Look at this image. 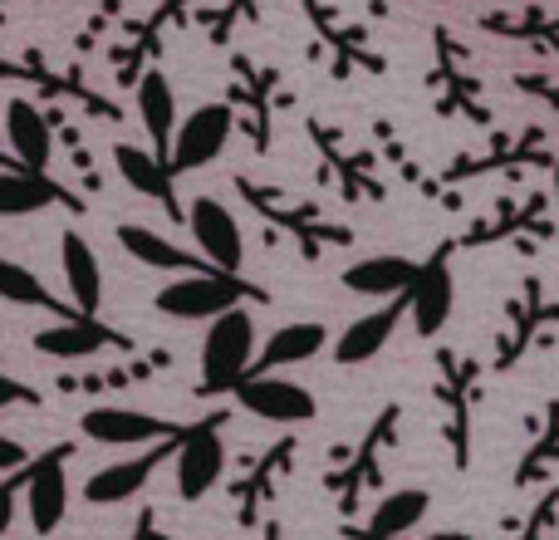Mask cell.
Here are the masks:
<instances>
[{
    "instance_id": "cell-1",
    "label": "cell",
    "mask_w": 559,
    "mask_h": 540,
    "mask_svg": "<svg viewBox=\"0 0 559 540\" xmlns=\"http://www.w3.org/2000/svg\"><path fill=\"white\" fill-rule=\"evenodd\" d=\"M0 79H5V84H35V94L49 98V104H74V108H84L88 118L118 124L114 98H104L94 84H84L79 69H59L55 59H49V49H39V45H25L20 55L0 59Z\"/></svg>"
},
{
    "instance_id": "cell-2",
    "label": "cell",
    "mask_w": 559,
    "mask_h": 540,
    "mask_svg": "<svg viewBox=\"0 0 559 540\" xmlns=\"http://www.w3.org/2000/svg\"><path fill=\"white\" fill-rule=\"evenodd\" d=\"M255 359V319L246 305H231L226 315L206 319V339H202V398H222L251 374Z\"/></svg>"
},
{
    "instance_id": "cell-3",
    "label": "cell",
    "mask_w": 559,
    "mask_h": 540,
    "mask_svg": "<svg viewBox=\"0 0 559 540\" xmlns=\"http://www.w3.org/2000/svg\"><path fill=\"white\" fill-rule=\"evenodd\" d=\"M246 300H261V290L251 280L231 275V270H187V275L167 280L153 295L157 315L182 319V325H197V319H216L231 305H246Z\"/></svg>"
},
{
    "instance_id": "cell-4",
    "label": "cell",
    "mask_w": 559,
    "mask_h": 540,
    "mask_svg": "<svg viewBox=\"0 0 559 540\" xmlns=\"http://www.w3.org/2000/svg\"><path fill=\"white\" fill-rule=\"evenodd\" d=\"M226 413H206L197 423H187L182 443L173 453V477H177V496L182 502H202L222 486L226 477Z\"/></svg>"
},
{
    "instance_id": "cell-5",
    "label": "cell",
    "mask_w": 559,
    "mask_h": 540,
    "mask_svg": "<svg viewBox=\"0 0 559 540\" xmlns=\"http://www.w3.org/2000/svg\"><path fill=\"white\" fill-rule=\"evenodd\" d=\"M69 457L74 443H55L25 462V521L35 536H55L69 516Z\"/></svg>"
},
{
    "instance_id": "cell-6",
    "label": "cell",
    "mask_w": 559,
    "mask_h": 540,
    "mask_svg": "<svg viewBox=\"0 0 559 540\" xmlns=\"http://www.w3.org/2000/svg\"><path fill=\"white\" fill-rule=\"evenodd\" d=\"M231 128H236V108L231 104H202V108H192L187 118H177L173 148H167V167H173V177H187V173L212 167L216 157L226 153V143H231Z\"/></svg>"
},
{
    "instance_id": "cell-7",
    "label": "cell",
    "mask_w": 559,
    "mask_h": 540,
    "mask_svg": "<svg viewBox=\"0 0 559 540\" xmlns=\"http://www.w3.org/2000/svg\"><path fill=\"white\" fill-rule=\"evenodd\" d=\"M108 349H133V339L123 329L104 325L98 315H69L35 329V354L55 359V364H88V359L108 354Z\"/></svg>"
},
{
    "instance_id": "cell-8",
    "label": "cell",
    "mask_w": 559,
    "mask_h": 540,
    "mask_svg": "<svg viewBox=\"0 0 559 540\" xmlns=\"http://www.w3.org/2000/svg\"><path fill=\"white\" fill-rule=\"evenodd\" d=\"M182 427L187 423H173V418H157V413L123 408V403L84 408V418H79V433L104 447H147V443H163V437H177Z\"/></svg>"
},
{
    "instance_id": "cell-9",
    "label": "cell",
    "mask_w": 559,
    "mask_h": 540,
    "mask_svg": "<svg viewBox=\"0 0 559 540\" xmlns=\"http://www.w3.org/2000/svg\"><path fill=\"white\" fill-rule=\"evenodd\" d=\"M187 232L197 242V256L216 270H231L241 275L246 266V236H241V222L231 216V207L216 202V197H197L187 207Z\"/></svg>"
},
{
    "instance_id": "cell-10",
    "label": "cell",
    "mask_w": 559,
    "mask_h": 540,
    "mask_svg": "<svg viewBox=\"0 0 559 540\" xmlns=\"http://www.w3.org/2000/svg\"><path fill=\"white\" fill-rule=\"evenodd\" d=\"M182 433H187V427H182ZM182 433H177V437H163V443H147L143 453L128 457V462H108V467H98V472L84 482V502H88V506H123V502H133V496L143 492L147 482H153L157 467H163L167 457L177 453Z\"/></svg>"
},
{
    "instance_id": "cell-11",
    "label": "cell",
    "mask_w": 559,
    "mask_h": 540,
    "mask_svg": "<svg viewBox=\"0 0 559 540\" xmlns=\"http://www.w3.org/2000/svg\"><path fill=\"white\" fill-rule=\"evenodd\" d=\"M231 398L246 408L251 418H265V423H309V418L319 413L314 394H309L305 384H295V378L285 374H246L241 384L231 388Z\"/></svg>"
},
{
    "instance_id": "cell-12",
    "label": "cell",
    "mask_w": 559,
    "mask_h": 540,
    "mask_svg": "<svg viewBox=\"0 0 559 540\" xmlns=\"http://www.w3.org/2000/svg\"><path fill=\"white\" fill-rule=\"evenodd\" d=\"M49 207H69V212H84V197L74 187L55 183L49 173H25V167H0V216L15 222V216H39Z\"/></svg>"
},
{
    "instance_id": "cell-13",
    "label": "cell",
    "mask_w": 559,
    "mask_h": 540,
    "mask_svg": "<svg viewBox=\"0 0 559 540\" xmlns=\"http://www.w3.org/2000/svg\"><path fill=\"white\" fill-rule=\"evenodd\" d=\"M55 118L59 114H45L35 98L5 104V153L25 173H49V163H55Z\"/></svg>"
},
{
    "instance_id": "cell-14",
    "label": "cell",
    "mask_w": 559,
    "mask_h": 540,
    "mask_svg": "<svg viewBox=\"0 0 559 540\" xmlns=\"http://www.w3.org/2000/svg\"><path fill=\"white\" fill-rule=\"evenodd\" d=\"M452 300H456V285H452V261H447V246L432 256V261L417 266V280L407 285V315H413V329L423 339H437L452 319Z\"/></svg>"
},
{
    "instance_id": "cell-15",
    "label": "cell",
    "mask_w": 559,
    "mask_h": 540,
    "mask_svg": "<svg viewBox=\"0 0 559 540\" xmlns=\"http://www.w3.org/2000/svg\"><path fill=\"white\" fill-rule=\"evenodd\" d=\"M114 173L123 177L128 187H133L138 197H147V202H157L167 216H182V202H177V177L173 167H167V157H157L153 148H138V143H114Z\"/></svg>"
},
{
    "instance_id": "cell-16",
    "label": "cell",
    "mask_w": 559,
    "mask_h": 540,
    "mask_svg": "<svg viewBox=\"0 0 559 540\" xmlns=\"http://www.w3.org/2000/svg\"><path fill=\"white\" fill-rule=\"evenodd\" d=\"M59 270H64L69 305L84 309V315H98V305H104V266H98V251L88 246V236L74 232V226L59 232Z\"/></svg>"
},
{
    "instance_id": "cell-17",
    "label": "cell",
    "mask_w": 559,
    "mask_h": 540,
    "mask_svg": "<svg viewBox=\"0 0 559 540\" xmlns=\"http://www.w3.org/2000/svg\"><path fill=\"white\" fill-rule=\"evenodd\" d=\"M403 315H407V295H393L383 309H368L364 319H348V329L334 339V364L354 368V364L378 359L388 349V339H393V329H397Z\"/></svg>"
},
{
    "instance_id": "cell-18",
    "label": "cell",
    "mask_w": 559,
    "mask_h": 540,
    "mask_svg": "<svg viewBox=\"0 0 559 540\" xmlns=\"http://www.w3.org/2000/svg\"><path fill=\"white\" fill-rule=\"evenodd\" d=\"M324 344H329V329L319 325V319H289V325H280L275 334L255 349L251 374H280V368L309 364V359L324 354Z\"/></svg>"
},
{
    "instance_id": "cell-19",
    "label": "cell",
    "mask_w": 559,
    "mask_h": 540,
    "mask_svg": "<svg viewBox=\"0 0 559 540\" xmlns=\"http://www.w3.org/2000/svg\"><path fill=\"white\" fill-rule=\"evenodd\" d=\"M133 108H138V124L143 133L153 138V153L167 157L173 148V133H177V94H173V79L163 69H143L133 84Z\"/></svg>"
},
{
    "instance_id": "cell-20",
    "label": "cell",
    "mask_w": 559,
    "mask_h": 540,
    "mask_svg": "<svg viewBox=\"0 0 559 540\" xmlns=\"http://www.w3.org/2000/svg\"><path fill=\"white\" fill-rule=\"evenodd\" d=\"M114 236H118V246H123V251L133 256L138 266H147V270H167V275H187V270H216V266H206L197 251H187V246H177L173 236L153 232V226L123 222Z\"/></svg>"
},
{
    "instance_id": "cell-21",
    "label": "cell",
    "mask_w": 559,
    "mask_h": 540,
    "mask_svg": "<svg viewBox=\"0 0 559 540\" xmlns=\"http://www.w3.org/2000/svg\"><path fill=\"white\" fill-rule=\"evenodd\" d=\"M417 266L423 261H407V256H364L344 270V290L368 300H393L407 295V285L417 280Z\"/></svg>"
},
{
    "instance_id": "cell-22",
    "label": "cell",
    "mask_w": 559,
    "mask_h": 540,
    "mask_svg": "<svg viewBox=\"0 0 559 540\" xmlns=\"http://www.w3.org/2000/svg\"><path fill=\"white\" fill-rule=\"evenodd\" d=\"M0 300H5V305H20V309H39V315H55V319L84 315V309H74L69 300H59L55 290L39 280V270H29L25 261H10V256H0Z\"/></svg>"
},
{
    "instance_id": "cell-23",
    "label": "cell",
    "mask_w": 559,
    "mask_h": 540,
    "mask_svg": "<svg viewBox=\"0 0 559 540\" xmlns=\"http://www.w3.org/2000/svg\"><path fill=\"white\" fill-rule=\"evenodd\" d=\"M427 512H432V496L423 486H403V492L378 502V512L368 516V531H358V540H403Z\"/></svg>"
},
{
    "instance_id": "cell-24",
    "label": "cell",
    "mask_w": 559,
    "mask_h": 540,
    "mask_svg": "<svg viewBox=\"0 0 559 540\" xmlns=\"http://www.w3.org/2000/svg\"><path fill=\"white\" fill-rule=\"evenodd\" d=\"M143 374H153V359H143V364H108V368H94V374H64L59 388L64 394H104V388L138 384Z\"/></svg>"
},
{
    "instance_id": "cell-25",
    "label": "cell",
    "mask_w": 559,
    "mask_h": 540,
    "mask_svg": "<svg viewBox=\"0 0 559 540\" xmlns=\"http://www.w3.org/2000/svg\"><path fill=\"white\" fill-rule=\"evenodd\" d=\"M20 496H25V467H15V472L0 477V540L10 536V526H15L20 516Z\"/></svg>"
},
{
    "instance_id": "cell-26",
    "label": "cell",
    "mask_w": 559,
    "mask_h": 540,
    "mask_svg": "<svg viewBox=\"0 0 559 540\" xmlns=\"http://www.w3.org/2000/svg\"><path fill=\"white\" fill-rule=\"evenodd\" d=\"M25 403H39V388H29V384H20V378L0 374V413H5V408H25Z\"/></svg>"
},
{
    "instance_id": "cell-27",
    "label": "cell",
    "mask_w": 559,
    "mask_h": 540,
    "mask_svg": "<svg viewBox=\"0 0 559 540\" xmlns=\"http://www.w3.org/2000/svg\"><path fill=\"white\" fill-rule=\"evenodd\" d=\"M25 462H29L25 443H20V437H10V433H0V477L15 472V467H25Z\"/></svg>"
},
{
    "instance_id": "cell-28",
    "label": "cell",
    "mask_w": 559,
    "mask_h": 540,
    "mask_svg": "<svg viewBox=\"0 0 559 540\" xmlns=\"http://www.w3.org/2000/svg\"><path fill=\"white\" fill-rule=\"evenodd\" d=\"M133 540H173L167 531H157L153 526V516H143V521H138V531H133Z\"/></svg>"
},
{
    "instance_id": "cell-29",
    "label": "cell",
    "mask_w": 559,
    "mask_h": 540,
    "mask_svg": "<svg viewBox=\"0 0 559 540\" xmlns=\"http://www.w3.org/2000/svg\"><path fill=\"white\" fill-rule=\"evenodd\" d=\"M423 540H476V536H466V531H432V536H423Z\"/></svg>"
},
{
    "instance_id": "cell-30",
    "label": "cell",
    "mask_w": 559,
    "mask_h": 540,
    "mask_svg": "<svg viewBox=\"0 0 559 540\" xmlns=\"http://www.w3.org/2000/svg\"><path fill=\"white\" fill-rule=\"evenodd\" d=\"M0 167H20V163H15V157H10V153H5V148H0Z\"/></svg>"
},
{
    "instance_id": "cell-31",
    "label": "cell",
    "mask_w": 559,
    "mask_h": 540,
    "mask_svg": "<svg viewBox=\"0 0 559 540\" xmlns=\"http://www.w3.org/2000/svg\"><path fill=\"white\" fill-rule=\"evenodd\" d=\"M555 202H559V157H555Z\"/></svg>"
},
{
    "instance_id": "cell-32",
    "label": "cell",
    "mask_w": 559,
    "mask_h": 540,
    "mask_svg": "<svg viewBox=\"0 0 559 540\" xmlns=\"http://www.w3.org/2000/svg\"><path fill=\"white\" fill-rule=\"evenodd\" d=\"M265 540H285V536H280V531H275V526H271V531H265Z\"/></svg>"
},
{
    "instance_id": "cell-33",
    "label": "cell",
    "mask_w": 559,
    "mask_h": 540,
    "mask_svg": "<svg viewBox=\"0 0 559 540\" xmlns=\"http://www.w3.org/2000/svg\"><path fill=\"white\" fill-rule=\"evenodd\" d=\"M0 5H15V0H0ZM35 5H45V0H35Z\"/></svg>"
},
{
    "instance_id": "cell-34",
    "label": "cell",
    "mask_w": 559,
    "mask_h": 540,
    "mask_svg": "<svg viewBox=\"0 0 559 540\" xmlns=\"http://www.w3.org/2000/svg\"><path fill=\"white\" fill-rule=\"evenodd\" d=\"M0 359H5V344H0Z\"/></svg>"
},
{
    "instance_id": "cell-35",
    "label": "cell",
    "mask_w": 559,
    "mask_h": 540,
    "mask_svg": "<svg viewBox=\"0 0 559 540\" xmlns=\"http://www.w3.org/2000/svg\"><path fill=\"white\" fill-rule=\"evenodd\" d=\"M0 25H5V15H0Z\"/></svg>"
}]
</instances>
